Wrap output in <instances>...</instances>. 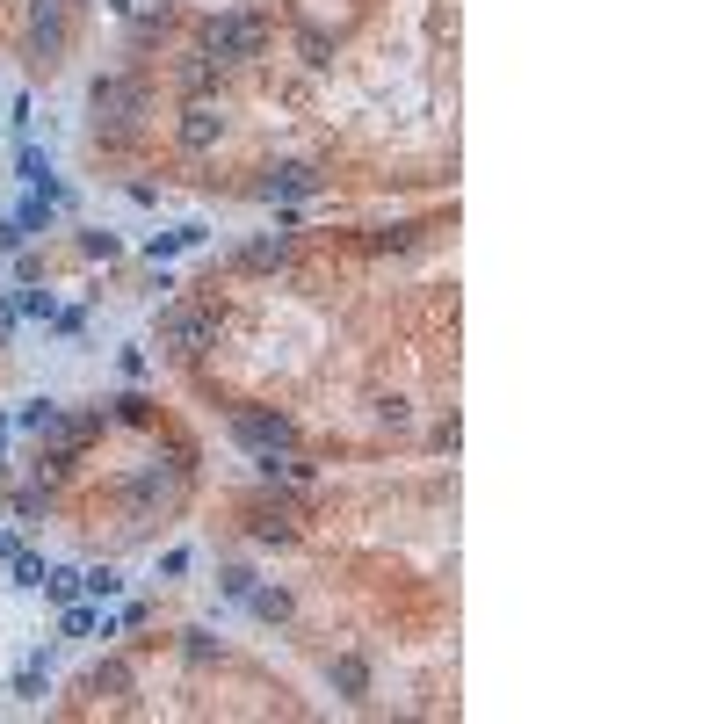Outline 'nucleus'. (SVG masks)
Instances as JSON below:
<instances>
[{
    "instance_id": "1",
    "label": "nucleus",
    "mask_w": 724,
    "mask_h": 724,
    "mask_svg": "<svg viewBox=\"0 0 724 724\" xmlns=\"http://www.w3.org/2000/svg\"><path fill=\"white\" fill-rule=\"evenodd\" d=\"M261 44H268V29L254 15H210V58L218 66H247Z\"/></svg>"
},
{
    "instance_id": "2",
    "label": "nucleus",
    "mask_w": 724,
    "mask_h": 724,
    "mask_svg": "<svg viewBox=\"0 0 724 724\" xmlns=\"http://www.w3.org/2000/svg\"><path fill=\"white\" fill-rule=\"evenodd\" d=\"M232 442H247V449H290V420L283 413H232Z\"/></svg>"
},
{
    "instance_id": "3",
    "label": "nucleus",
    "mask_w": 724,
    "mask_h": 724,
    "mask_svg": "<svg viewBox=\"0 0 724 724\" xmlns=\"http://www.w3.org/2000/svg\"><path fill=\"white\" fill-rule=\"evenodd\" d=\"M326 688H334L341 703H362L370 696V667H362L355 652H341V659H326Z\"/></svg>"
},
{
    "instance_id": "4",
    "label": "nucleus",
    "mask_w": 724,
    "mask_h": 724,
    "mask_svg": "<svg viewBox=\"0 0 724 724\" xmlns=\"http://www.w3.org/2000/svg\"><path fill=\"white\" fill-rule=\"evenodd\" d=\"M261 196H268V203H297V196H319V174H312V167H276V174L261 181Z\"/></svg>"
},
{
    "instance_id": "5",
    "label": "nucleus",
    "mask_w": 724,
    "mask_h": 724,
    "mask_svg": "<svg viewBox=\"0 0 724 724\" xmlns=\"http://www.w3.org/2000/svg\"><path fill=\"white\" fill-rule=\"evenodd\" d=\"M218 131H225V116L203 109V102H189V116H181V145H189V153H210V145H218Z\"/></svg>"
},
{
    "instance_id": "6",
    "label": "nucleus",
    "mask_w": 724,
    "mask_h": 724,
    "mask_svg": "<svg viewBox=\"0 0 724 724\" xmlns=\"http://www.w3.org/2000/svg\"><path fill=\"white\" fill-rule=\"evenodd\" d=\"M210 334H218V319H203V312H167V341H174L181 355H196Z\"/></svg>"
},
{
    "instance_id": "7",
    "label": "nucleus",
    "mask_w": 724,
    "mask_h": 724,
    "mask_svg": "<svg viewBox=\"0 0 724 724\" xmlns=\"http://www.w3.org/2000/svg\"><path fill=\"white\" fill-rule=\"evenodd\" d=\"M87 102L109 109V116H131V109H138V87H131V80H95V87H87Z\"/></svg>"
},
{
    "instance_id": "8",
    "label": "nucleus",
    "mask_w": 724,
    "mask_h": 724,
    "mask_svg": "<svg viewBox=\"0 0 724 724\" xmlns=\"http://www.w3.org/2000/svg\"><path fill=\"white\" fill-rule=\"evenodd\" d=\"M15 428H22V435H58V428H66V413H58L51 399H29V406L15 413Z\"/></svg>"
},
{
    "instance_id": "9",
    "label": "nucleus",
    "mask_w": 724,
    "mask_h": 724,
    "mask_svg": "<svg viewBox=\"0 0 724 724\" xmlns=\"http://www.w3.org/2000/svg\"><path fill=\"white\" fill-rule=\"evenodd\" d=\"M58 630H66V638H95V630H102V601H66Z\"/></svg>"
},
{
    "instance_id": "10",
    "label": "nucleus",
    "mask_w": 724,
    "mask_h": 724,
    "mask_svg": "<svg viewBox=\"0 0 724 724\" xmlns=\"http://www.w3.org/2000/svg\"><path fill=\"white\" fill-rule=\"evenodd\" d=\"M181 247H203V225H181V232H153V239H145V261H167V254H181Z\"/></svg>"
},
{
    "instance_id": "11",
    "label": "nucleus",
    "mask_w": 724,
    "mask_h": 724,
    "mask_svg": "<svg viewBox=\"0 0 724 724\" xmlns=\"http://www.w3.org/2000/svg\"><path fill=\"white\" fill-rule=\"evenodd\" d=\"M15 232H22V239L51 232V196H22V203H15Z\"/></svg>"
},
{
    "instance_id": "12",
    "label": "nucleus",
    "mask_w": 724,
    "mask_h": 724,
    "mask_svg": "<svg viewBox=\"0 0 724 724\" xmlns=\"http://www.w3.org/2000/svg\"><path fill=\"white\" fill-rule=\"evenodd\" d=\"M247 609H254L261 623H283V616H290V594H283V587H261V580H254V594H247Z\"/></svg>"
},
{
    "instance_id": "13",
    "label": "nucleus",
    "mask_w": 724,
    "mask_h": 724,
    "mask_svg": "<svg viewBox=\"0 0 724 724\" xmlns=\"http://www.w3.org/2000/svg\"><path fill=\"white\" fill-rule=\"evenodd\" d=\"M80 594H87V601H116V594H124V572H109V565L80 572Z\"/></svg>"
},
{
    "instance_id": "14",
    "label": "nucleus",
    "mask_w": 724,
    "mask_h": 724,
    "mask_svg": "<svg viewBox=\"0 0 724 724\" xmlns=\"http://www.w3.org/2000/svg\"><path fill=\"white\" fill-rule=\"evenodd\" d=\"M44 667H51V652H37V659L15 674V703H44Z\"/></svg>"
},
{
    "instance_id": "15",
    "label": "nucleus",
    "mask_w": 724,
    "mask_h": 724,
    "mask_svg": "<svg viewBox=\"0 0 724 724\" xmlns=\"http://www.w3.org/2000/svg\"><path fill=\"white\" fill-rule=\"evenodd\" d=\"M44 594L51 601H80V572L73 565H44Z\"/></svg>"
},
{
    "instance_id": "16",
    "label": "nucleus",
    "mask_w": 724,
    "mask_h": 724,
    "mask_svg": "<svg viewBox=\"0 0 724 724\" xmlns=\"http://www.w3.org/2000/svg\"><path fill=\"white\" fill-rule=\"evenodd\" d=\"M8 572H15V587H44V558H37V551H15Z\"/></svg>"
},
{
    "instance_id": "17",
    "label": "nucleus",
    "mask_w": 724,
    "mask_h": 724,
    "mask_svg": "<svg viewBox=\"0 0 724 724\" xmlns=\"http://www.w3.org/2000/svg\"><path fill=\"white\" fill-rule=\"evenodd\" d=\"M80 254H87V261H116L124 247H116V232H80Z\"/></svg>"
},
{
    "instance_id": "18",
    "label": "nucleus",
    "mask_w": 724,
    "mask_h": 724,
    "mask_svg": "<svg viewBox=\"0 0 724 724\" xmlns=\"http://www.w3.org/2000/svg\"><path fill=\"white\" fill-rule=\"evenodd\" d=\"M58 305H51V290H22L15 297V319H51Z\"/></svg>"
},
{
    "instance_id": "19",
    "label": "nucleus",
    "mask_w": 724,
    "mask_h": 724,
    "mask_svg": "<svg viewBox=\"0 0 724 724\" xmlns=\"http://www.w3.org/2000/svg\"><path fill=\"white\" fill-rule=\"evenodd\" d=\"M87 688H131V667H124V659H109V667H95Z\"/></svg>"
},
{
    "instance_id": "20",
    "label": "nucleus",
    "mask_w": 724,
    "mask_h": 724,
    "mask_svg": "<svg viewBox=\"0 0 724 724\" xmlns=\"http://www.w3.org/2000/svg\"><path fill=\"white\" fill-rule=\"evenodd\" d=\"M225 594H232V601H247V594H254V572H247V565H232V572H225Z\"/></svg>"
},
{
    "instance_id": "21",
    "label": "nucleus",
    "mask_w": 724,
    "mask_h": 724,
    "mask_svg": "<svg viewBox=\"0 0 724 724\" xmlns=\"http://www.w3.org/2000/svg\"><path fill=\"white\" fill-rule=\"evenodd\" d=\"M0 254H22V232H15V218H0Z\"/></svg>"
},
{
    "instance_id": "22",
    "label": "nucleus",
    "mask_w": 724,
    "mask_h": 724,
    "mask_svg": "<svg viewBox=\"0 0 724 724\" xmlns=\"http://www.w3.org/2000/svg\"><path fill=\"white\" fill-rule=\"evenodd\" d=\"M15 551H22V536H15V529H0V565H8Z\"/></svg>"
},
{
    "instance_id": "23",
    "label": "nucleus",
    "mask_w": 724,
    "mask_h": 724,
    "mask_svg": "<svg viewBox=\"0 0 724 724\" xmlns=\"http://www.w3.org/2000/svg\"><path fill=\"white\" fill-rule=\"evenodd\" d=\"M0 334H15V305H8V297H0Z\"/></svg>"
}]
</instances>
